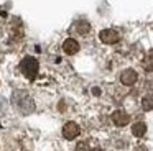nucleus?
Segmentation results:
<instances>
[{"instance_id":"obj_11","label":"nucleus","mask_w":153,"mask_h":151,"mask_svg":"<svg viewBox=\"0 0 153 151\" xmlns=\"http://www.w3.org/2000/svg\"><path fill=\"white\" fill-rule=\"evenodd\" d=\"M76 151H91V150H89V146H87L86 141H79L77 146H76Z\"/></svg>"},{"instance_id":"obj_12","label":"nucleus","mask_w":153,"mask_h":151,"mask_svg":"<svg viewBox=\"0 0 153 151\" xmlns=\"http://www.w3.org/2000/svg\"><path fill=\"white\" fill-rule=\"evenodd\" d=\"M133 151H148V148L143 146V144H138V146H135V150Z\"/></svg>"},{"instance_id":"obj_4","label":"nucleus","mask_w":153,"mask_h":151,"mask_svg":"<svg viewBox=\"0 0 153 151\" xmlns=\"http://www.w3.org/2000/svg\"><path fill=\"white\" fill-rule=\"evenodd\" d=\"M79 133H81V128L76 121H68L63 127V136L66 140H74V138L79 136Z\"/></svg>"},{"instance_id":"obj_9","label":"nucleus","mask_w":153,"mask_h":151,"mask_svg":"<svg viewBox=\"0 0 153 151\" xmlns=\"http://www.w3.org/2000/svg\"><path fill=\"white\" fill-rule=\"evenodd\" d=\"M132 133H133V136L142 138L143 135L146 133V125L143 123V121H137V123H133V127H132Z\"/></svg>"},{"instance_id":"obj_3","label":"nucleus","mask_w":153,"mask_h":151,"mask_svg":"<svg viewBox=\"0 0 153 151\" xmlns=\"http://www.w3.org/2000/svg\"><path fill=\"white\" fill-rule=\"evenodd\" d=\"M99 39L104 43V44H115V43L120 39V35H119L117 30L107 28V30H102V31L99 33Z\"/></svg>"},{"instance_id":"obj_6","label":"nucleus","mask_w":153,"mask_h":151,"mask_svg":"<svg viewBox=\"0 0 153 151\" xmlns=\"http://www.w3.org/2000/svg\"><path fill=\"white\" fill-rule=\"evenodd\" d=\"M138 79V74H137L133 69H125V71L120 74V82L123 85H133Z\"/></svg>"},{"instance_id":"obj_2","label":"nucleus","mask_w":153,"mask_h":151,"mask_svg":"<svg viewBox=\"0 0 153 151\" xmlns=\"http://www.w3.org/2000/svg\"><path fill=\"white\" fill-rule=\"evenodd\" d=\"M20 69H22V74H23L25 77L30 79V81H33V79L38 76V69H40V64H38V61H36L35 58H31V56H27L25 59H22Z\"/></svg>"},{"instance_id":"obj_1","label":"nucleus","mask_w":153,"mask_h":151,"mask_svg":"<svg viewBox=\"0 0 153 151\" xmlns=\"http://www.w3.org/2000/svg\"><path fill=\"white\" fill-rule=\"evenodd\" d=\"M12 102L17 107V110H20V113L28 115L35 110V102L33 98L30 97V94L25 90H15L13 95H12Z\"/></svg>"},{"instance_id":"obj_8","label":"nucleus","mask_w":153,"mask_h":151,"mask_svg":"<svg viewBox=\"0 0 153 151\" xmlns=\"http://www.w3.org/2000/svg\"><path fill=\"white\" fill-rule=\"evenodd\" d=\"M74 30H76L79 35H87V33L91 31V25L86 20H79V21L74 23Z\"/></svg>"},{"instance_id":"obj_5","label":"nucleus","mask_w":153,"mask_h":151,"mask_svg":"<svg viewBox=\"0 0 153 151\" xmlns=\"http://www.w3.org/2000/svg\"><path fill=\"white\" fill-rule=\"evenodd\" d=\"M112 121H114V125H117V127H125V125H128L130 117H128V113H127L125 110H115L112 113Z\"/></svg>"},{"instance_id":"obj_13","label":"nucleus","mask_w":153,"mask_h":151,"mask_svg":"<svg viewBox=\"0 0 153 151\" xmlns=\"http://www.w3.org/2000/svg\"><path fill=\"white\" fill-rule=\"evenodd\" d=\"M91 151H104V150H100V148H94V150H91Z\"/></svg>"},{"instance_id":"obj_10","label":"nucleus","mask_w":153,"mask_h":151,"mask_svg":"<svg viewBox=\"0 0 153 151\" xmlns=\"http://www.w3.org/2000/svg\"><path fill=\"white\" fill-rule=\"evenodd\" d=\"M142 108L143 110H153V94H148L142 98Z\"/></svg>"},{"instance_id":"obj_7","label":"nucleus","mask_w":153,"mask_h":151,"mask_svg":"<svg viewBox=\"0 0 153 151\" xmlns=\"http://www.w3.org/2000/svg\"><path fill=\"white\" fill-rule=\"evenodd\" d=\"M63 51L66 53V54H76V53L79 51V43H77L74 38L64 39V43H63Z\"/></svg>"}]
</instances>
